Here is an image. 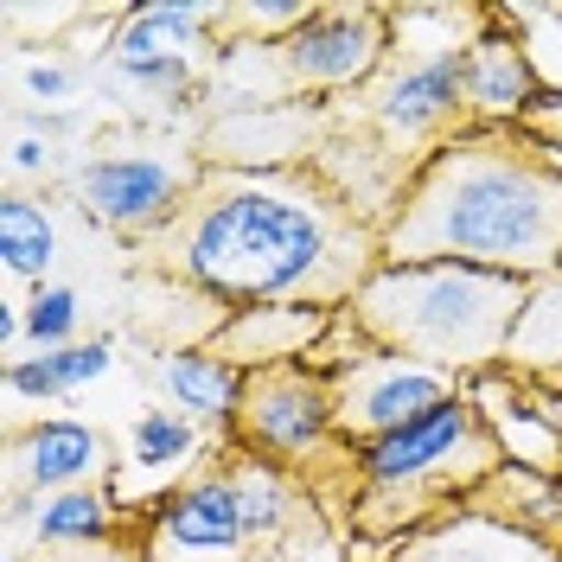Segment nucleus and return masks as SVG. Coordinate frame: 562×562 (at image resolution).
<instances>
[{
	"mask_svg": "<svg viewBox=\"0 0 562 562\" xmlns=\"http://www.w3.org/2000/svg\"><path fill=\"white\" fill-rule=\"evenodd\" d=\"M140 249L224 314H346L384 269V231L314 167H199L179 217Z\"/></svg>",
	"mask_w": 562,
	"mask_h": 562,
	"instance_id": "f257e3e1",
	"label": "nucleus"
},
{
	"mask_svg": "<svg viewBox=\"0 0 562 562\" xmlns=\"http://www.w3.org/2000/svg\"><path fill=\"white\" fill-rule=\"evenodd\" d=\"M109 364H115L109 339H83V346H58V351H20V358H7V396H20V403H58L77 384L103 378Z\"/></svg>",
	"mask_w": 562,
	"mask_h": 562,
	"instance_id": "a211bd4d",
	"label": "nucleus"
},
{
	"mask_svg": "<svg viewBox=\"0 0 562 562\" xmlns=\"http://www.w3.org/2000/svg\"><path fill=\"white\" fill-rule=\"evenodd\" d=\"M122 525L115 492L109 486H70L52 498H33L20 512H7V543L26 550H70V543H109Z\"/></svg>",
	"mask_w": 562,
	"mask_h": 562,
	"instance_id": "4468645a",
	"label": "nucleus"
},
{
	"mask_svg": "<svg viewBox=\"0 0 562 562\" xmlns=\"http://www.w3.org/2000/svg\"><path fill=\"white\" fill-rule=\"evenodd\" d=\"M505 364L530 371V378H562V276L530 281L525 314L505 339Z\"/></svg>",
	"mask_w": 562,
	"mask_h": 562,
	"instance_id": "aec40b11",
	"label": "nucleus"
},
{
	"mask_svg": "<svg viewBox=\"0 0 562 562\" xmlns=\"http://www.w3.org/2000/svg\"><path fill=\"white\" fill-rule=\"evenodd\" d=\"M70 333H77V288H58V281L33 288V301H26V339L38 351H58V346H70Z\"/></svg>",
	"mask_w": 562,
	"mask_h": 562,
	"instance_id": "4be33fe9",
	"label": "nucleus"
},
{
	"mask_svg": "<svg viewBox=\"0 0 562 562\" xmlns=\"http://www.w3.org/2000/svg\"><path fill=\"white\" fill-rule=\"evenodd\" d=\"M467 505L486 512V518H498V525L530 530V537H543V543H557L562 550V486L550 480V473H530V467H518V460H505V467H498Z\"/></svg>",
	"mask_w": 562,
	"mask_h": 562,
	"instance_id": "f3484780",
	"label": "nucleus"
},
{
	"mask_svg": "<svg viewBox=\"0 0 562 562\" xmlns=\"http://www.w3.org/2000/svg\"><path fill=\"white\" fill-rule=\"evenodd\" d=\"M7 160H13V173H52V147L33 140V135L13 140V154H7Z\"/></svg>",
	"mask_w": 562,
	"mask_h": 562,
	"instance_id": "a878e982",
	"label": "nucleus"
},
{
	"mask_svg": "<svg viewBox=\"0 0 562 562\" xmlns=\"http://www.w3.org/2000/svg\"><path fill=\"white\" fill-rule=\"evenodd\" d=\"M390 20L384 7H314L294 33L269 45L288 83L301 90H364L390 65Z\"/></svg>",
	"mask_w": 562,
	"mask_h": 562,
	"instance_id": "0eeeda50",
	"label": "nucleus"
},
{
	"mask_svg": "<svg viewBox=\"0 0 562 562\" xmlns=\"http://www.w3.org/2000/svg\"><path fill=\"white\" fill-rule=\"evenodd\" d=\"M0 262L13 281H38L58 262V217L38 205L33 192H7L0 199Z\"/></svg>",
	"mask_w": 562,
	"mask_h": 562,
	"instance_id": "6ab92c4d",
	"label": "nucleus"
},
{
	"mask_svg": "<svg viewBox=\"0 0 562 562\" xmlns=\"http://www.w3.org/2000/svg\"><path fill=\"white\" fill-rule=\"evenodd\" d=\"M467 45H422L403 52L378 70V83H364L358 97V122L364 140H351V154H364L371 167H384L403 192L422 173V160L460 135L467 115V77H460Z\"/></svg>",
	"mask_w": 562,
	"mask_h": 562,
	"instance_id": "423d86ee",
	"label": "nucleus"
},
{
	"mask_svg": "<svg viewBox=\"0 0 562 562\" xmlns=\"http://www.w3.org/2000/svg\"><path fill=\"white\" fill-rule=\"evenodd\" d=\"M448 396H460V378L428 371L416 358H396V351H378V346L364 358H351L346 371H333V409H339V435L351 448L409 428L416 416H428Z\"/></svg>",
	"mask_w": 562,
	"mask_h": 562,
	"instance_id": "1a4fd4ad",
	"label": "nucleus"
},
{
	"mask_svg": "<svg viewBox=\"0 0 562 562\" xmlns=\"http://www.w3.org/2000/svg\"><path fill=\"white\" fill-rule=\"evenodd\" d=\"M115 77L147 97H179L192 83V58H140V65H115Z\"/></svg>",
	"mask_w": 562,
	"mask_h": 562,
	"instance_id": "5701e85b",
	"label": "nucleus"
},
{
	"mask_svg": "<svg viewBox=\"0 0 562 562\" xmlns=\"http://www.w3.org/2000/svg\"><path fill=\"white\" fill-rule=\"evenodd\" d=\"M390 562H562V550L543 543V537H530V530L498 525V518L473 512V505H460L441 525L403 537Z\"/></svg>",
	"mask_w": 562,
	"mask_h": 562,
	"instance_id": "9b49d317",
	"label": "nucleus"
},
{
	"mask_svg": "<svg viewBox=\"0 0 562 562\" xmlns=\"http://www.w3.org/2000/svg\"><path fill=\"white\" fill-rule=\"evenodd\" d=\"M498 467H505V448H498L492 422L480 416V403L460 390L448 403H435L428 416H416L409 428L358 448L351 530L364 543H403L416 530L441 525L454 512V498L467 505Z\"/></svg>",
	"mask_w": 562,
	"mask_h": 562,
	"instance_id": "39448f33",
	"label": "nucleus"
},
{
	"mask_svg": "<svg viewBox=\"0 0 562 562\" xmlns=\"http://www.w3.org/2000/svg\"><path fill=\"white\" fill-rule=\"evenodd\" d=\"M326 326L333 314H314V307H249V314H224L205 346L231 358L237 371H276V364H307Z\"/></svg>",
	"mask_w": 562,
	"mask_h": 562,
	"instance_id": "f8f14e48",
	"label": "nucleus"
},
{
	"mask_svg": "<svg viewBox=\"0 0 562 562\" xmlns=\"http://www.w3.org/2000/svg\"><path fill=\"white\" fill-rule=\"evenodd\" d=\"M530 281L467 262H384L346 314L378 351L416 358L428 371L473 378L505 364V339L525 314Z\"/></svg>",
	"mask_w": 562,
	"mask_h": 562,
	"instance_id": "20e7f679",
	"label": "nucleus"
},
{
	"mask_svg": "<svg viewBox=\"0 0 562 562\" xmlns=\"http://www.w3.org/2000/svg\"><path fill=\"white\" fill-rule=\"evenodd\" d=\"M211 26H224V7H179L154 0L122 20V33L109 45V65H140V58H186L192 45H205Z\"/></svg>",
	"mask_w": 562,
	"mask_h": 562,
	"instance_id": "dca6fc26",
	"label": "nucleus"
},
{
	"mask_svg": "<svg viewBox=\"0 0 562 562\" xmlns=\"http://www.w3.org/2000/svg\"><path fill=\"white\" fill-rule=\"evenodd\" d=\"M20 550V562H140V543H70V550H26V543H7Z\"/></svg>",
	"mask_w": 562,
	"mask_h": 562,
	"instance_id": "b1692460",
	"label": "nucleus"
},
{
	"mask_svg": "<svg viewBox=\"0 0 562 562\" xmlns=\"http://www.w3.org/2000/svg\"><path fill=\"white\" fill-rule=\"evenodd\" d=\"M128 448H135V467H179V460L199 448V422H186L179 409H147V416L135 422V435H128Z\"/></svg>",
	"mask_w": 562,
	"mask_h": 562,
	"instance_id": "412c9836",
	"label": "nucleus"
},
{
	"mask_svg": "<svg viewBox=\"0 0 562 562\" xmlns=\"http://www.w3.org/2000/svg\"><path fill=\"white\" fill-rule=\"evenodd\" d=\"M140 562H346V537L301 473L231 441L147 512Z\"/></svg>",
	"mask_w": 562,
	"mask_h": 562,
	"instance_id": "7ed1b4c3",
	"label": "nucleus"
},
{
	"mask_svg": "<svg viewBox=\"0 0 562 562\" xmlns=\"http://www.w3.org/2000/svg\"><path fill=\"white\" fill-rule=\"evenodd\" d=\"M467 77V115H480L486 128H518L537 109V65L512 33H480L460 58Z\"/></svg>",
	"mask_w": 562,
	"mask_h": 562,
	"instance_id": "ddd939ff",
	"label": "nucleus"
},
{
	"mask_svg": "<svg viewBox=\"0 0 562 562\" xmlns=\"http://www.w3.org/2000/svg\"><path fill=\"white\" fill-rule=\"evenodd\" d=\"M160 384H167V396L179 403L186 422H199V428H231L237 396H244V371H237L231 358H217L211 346H186V351H167Z\"/></svg>",
	"mask_w": 562,
	"mask_h": 562,
	"instance_id": "2eb2a0df",
	"label": "nucleus"
},
{
	"mask_svg": "<svg viewBox=\"0 0 562 562\" xmlns=\"http://www.w3.org/2000/svg\"><path fill=\"white\" fill-rule=\"evenodd\" d=\"M384 262H467L518 281L562 276V160L525 128H460L390 211Z\"/></svg>",
	"mask_w": 562,
	"mask_h": 562,
	"instance_id": "f03ea898",
	"label": "nucleus"
},
{
	"mask_svg": "<svg viewBox=\"0 0 562 562\" xmlns=\"http://www.w3.org/2000/svg\"><path fill=\"white\" fill-rule=\"evenodd\" d=\"M20 83H26V97H38V103H58V97L70 90V70H58V65H33L26 77H20Z\"/></svg>",
	"mask_w": 562,
	"mask_h": 562,
	"instance_id": "393cba45",
	"label": "nucleus"
},
{
	"mask_svg": "<svg viewBox=\"0 0 562 562\" xmlns=\"http://www.w3.org/2000/svg\"><path fill=\"white\" fill-rule=\"evenodd\" d=\"M109 441L83 422H33L7 441V512L70 486H103Z\"/></svg>",
	"mask_w": 562,
	"mask_h": 562,
	"instance_id": "9d476101",
	"label": "nucleus"
},
{
	"mask_svg": "<svg viewBox=\"0 0 562 562\" xmlns=\"http://www.w3.org/2000/svg\"><path fill=\"white\" fill-rule=\"evenodd\" d=\"M192 179H199V167H173L160 154H103V160L77 167L70 199H77L83 217H97L103 231L147 244V237H160L179 217Z\"/></svg>",
	"mask_w": 562,
	"mask_h": 562,
	"instance_id": "6e6552de",
	"label": "nucleus"
}]
</instances>
